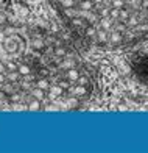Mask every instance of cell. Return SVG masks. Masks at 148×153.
Returning <instances> with one entry per match:
<instances>
[{
  "mask_svg": "<svg viewBox=\"0 0 148 153\" xmlns=\"http://www.w3.org/2000/svg\"><path fill=\"white\" fill-rule=\"evenodd\" d=\"M78 42L122 50L148 39V0H48Z\"/></svg>",
  "mask_w": 148,
  "mask_h": 153,
  "instance_id": "2",
  "label": "cell"
},
{
  "mask_svg": "<svg viewBox=\"0 0 148 153\" xmlns=\"http://www.w3.org/2000/svg\"><path fill=\"white\" fill-rule=\"evenodd\" d=\"M95 85L67 38L0 6V111L75 109L92 99Z\"/></svg>",
  "mask_w": 148,
  "mask_h": 153,
  "instance_id": "1",
  "label": "cell"
}]
</instances>
